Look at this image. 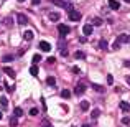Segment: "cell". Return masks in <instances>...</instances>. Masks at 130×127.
Here are the masks:
<instances>
[{
  "label": "cell",
  "instance_id": "cell-10",
  "mask_svg": "<svg viewBox=\"0 0 130 127\" xmlns=\"http://www.w3.org/2000/svg\"><path fill=\"white\" fill-rule=\"evenodd\" d=\"M109 7H110L112 10H119L120 8V3H119L117 0H109Z\"/></svg>",
  "mask_w": 130,
  "mask_h": 127
},
{
  "label": "cell",
  "instance_id": "cell-23",
  "mask_svg": "<svg viewBox=\"0 0 130 127\" xmlns=\"http://www.w3.org/2000/svg\"><path fill=\"white\" fill-rule=\"evenodd\" d=\"M91 116H92V119H97L99 116H101V111H99V109H94V111L91 112Z\"/></svg>",
  "mask_w": 130,
  "mask_h": 127
},
{
  "label": "cell",
  "instance_id": "cell-2",
  "mask_svg": "<svg viewBox=\"0 0 130 127\" xmlns=\"http://www.w3.org/2000/svg\"><path fill=\"white\" fill-rule=\"evenodd\" d=\"M68 17H69L71 22H79L81 20V12L79 10H71V12H68Z\"/></svg>",
  "mask_w": 130,
  "mask_h": 127
},
{
  "label": "cell",
  "instance_id": "cell-34",
  "mask_svg": "<svg viewBox=\"0 0 130 127\" xmlns=\"http://www.w3.org/2000/svg\"><path fill=\"white\" fill-rule=\"evenodd\" d=\"M54 61H56V60H54V56H51V58H48V63H50V64H54Z\"/></svg>",
  "mask_w": 130,
  "mask_h": 127
},
{
  "label": "cell",
  "instance_id": "cell-13",
  "mask_svg": "<svg viewBox=\"0 0 130 127\" xmlns=\"http://www.w3.org/2000/svg\"><path fill=\"white\" fill-rule=\"evenodd\" d=\"M61 97L63 99H69L71 97V91L69 89H63V91H61Z\"/></svg>",
  "mask_w": 130,
  "mask_h": 127
},
{
  "label": "cell",
  "instance_id": "cell-8",
  "mask_svg": "<svg viewBox=\"0 0 130 127\" xmlns=\"http://www.w3.org/2000/svg\"><path fill=\"white\" fill-rule=\"evenodd\" d=\"M23 40H26V41H31L33 40V32L31 30H26V32H23Z\"/></svg>",
  "mask_w": 130,
  "mask_h": 127
},
{
  "label": "cell",
  "instance_id": "cell-1",
  "mask_svg": "<svg viewBox=\"0 0 130 127\" xmlns=\"http://www.w3.org/2000/svg\"><path fill=\"white\" fill-rule=\"evenodd\" d=\"M51 3H53V5L61 7V8H64V10H68V12L74 10V8H73V5H71V3H66L64 0H51Z\"/></svg>",
  "mask_w": 130,
  "mask_h": 127
},
{
  "label": "cell",
  "instance_id": "cell-6",
  "mask_svg": "<svg viewBox=\"0 0 130 127\" xmlns=\"http://www.w3.org/2000/svg\"><path fill=\"white\" fill-rule=\"evenodd\" d=\"M38 48H40L41 51H44V53L51 51V45L48 43V41H40V43H38Z\"/></svg>",
  "mask_w": 130,
  "mask_h": 127
},
{
  "label": "cell",
  "instance_id": "cell-25",
  "mask_svg": "<svg viewBox=\"0 0 130 127\" xmlns=\"http://www.w3.org/2000/svg\"><path fill=\"white\" fill-rule=\"evenodd\" d=\"M10 125H12V127H18V119L12 117V119H10Z\"/></svg>",
  "mask_w": 130,
  "mask_h": 127
},
{
  "label": "cell",
  "instance_id": "cell-24",
  "mask_svg": "<svg viewBox=\"0 0 130 127\" xmlns=\"http://www.w3.org/2000/svg\"><path fill=\"white\" fill-rule=\"evenodd\" d=\"M92 88H94L97 92H104L105 91V88H102V86H99V84H92Z\"/></svg>",
  "mask_w": 130,
  "mask_h": 127
},
{
  "label": "cell",
  "instance_id": "cell-22",
  "mask_svg": "<svg viewBox=\"0 0 130 127\" xmlns=\"http://www.w3.org/2000/svg\"><path fill=\"white\" fill-rule=\"evenodd\" d=\"M41 60H43V58H41V54H35V56H33V64H38Z\"/></svg>",
  "mask_w": 130,
  "mask_h": 127
},
{
  "label": "cell",
  "instance_id": "cell-28",
  "mask_svg": "<svg viewBox=\"0 0 130 127\" xmlns=\"http://www.w3.org/2000/svg\"><path fill=\"white\" fill-rule=\"evenodd\" d=\"M38 109H36V107H31V109H30V116H38Z\"/></svg>",
  "mask_w": 130,
  "mask_h": 127
},
{
  "label": "cell",
  "instance_id": "cell-33",
  "mask_svg": "<svg viewBox=\"0 0 130 127\" xmlns=\"http://www.w3.org/2000/svg\"><path fill=\"white\" fill-rule=\"evenodd\" d=\"M5 89H7V92H13V88L10 84H5Z\"/></svg>",
  "mask_w": 130,
  "mask_h": 127
},
{
  "label": "cell",
  "instance_id": "cell-40",
  "mask_svg": "<svg viewBox=\"0 0 130 127\" xmlns=\"http://www.w3.org/2000/svg\"><path fill=\"white\" fill-rule=\"evenodd\" d=\"M127 41H128V43H130V36H128V38H127Z\"/></svg>",
  "mask_w": 130,
  "mask_h": 127
},
{
  "label": "cell",
  "instance_id": "cell-37",
  "mask_svg": "<svg viewBox=\"0 0 130 127\" xmlns=\"http://www.w3.org/2000/svg\"><path fill=\"white\" fill-rule=\"evenodd\" d=\"M83 127H92V125H89V124H83Z\"/></svg>",
  "mask_w": 130,
  "mask_h": 127
},
{
  "label": "cell",
  "instance_id": "cell-4",
  "mask_svg": "<svg viewBox=\"0 0 130 127\" xmlns=\"http://www.w3.org/2000/svg\"><path fill=\"white\" fill-rule=\"evenodd\" d=\"M84 92H86V84L77 83L76 88H74V94H76V96H81V94H84Z\"/></svg>",
  "mask_w": 130,
  "mask_h": 127
},
{
  "label": "cell",
  "instance_id": "cell-36",
  "mask_svg": "<svg viewBox=\"0 0 130 127\" xmlns=\"http://www.w3.org/2000/svg\"><path fill=\"white\" fill-rule=\"evenodd\" d=\"M61 54H63V56H68V50H61Z\"/></svg>",
  "mask_w": 130,
  "mask_h": 127
},
{
  "label": "cell",
  "instance_id": "cell-32",
  "mask_svg": "<svg viewBox=\"0 0 130 127\" xmlns=\"http://www.w3.org/2000/svg\"><path fill=\"white\" fill-rule=\"evenodd\" d=\"M73 73H74V74H79V73H81V69H79L77 66H73Z\"/></svg>",
  "mask_w": 130,
  "mask_h": 127
},
{
  "label": "cell",
  "instance_id": "cell-27",
  "mask_svg": "<svg viewBox=\"0 0 130 127\" xmlns=\"http://www.w3.org/2000/svg\"><path fill=\"white\" fill-rule=\"evenodd\" d=\"M127 38H128V36L127 35H120V36H119V41H120V43H125V41H127Z\"/></svg>",
  "mask_w": 130,
  "mask_h": 127
},
{
  "label": "cell",
  "instance_id": "cell-5",
  "mask_svg": "<svg viewBox=\"0 0 130 127\" xmlns=\"http://www.w3.org/2000/svg\"><path fill=\"white\" fill-rule=\"evenodd\" d=\"M83 33H84V36H91L92 33H94V26H92L91 23L84 25V26H83Z\"/></svg>",
  "mask_w": 130,
  "mask_h": 127
},
{
  "label": "cell",
  "instance_id": "cell-11",
  "mask_svg": "<svg viewBox=\"0 0 130 127\" xmlns=\"http://www.w3.org/2000/svg\"><path fill=\"white\" fill-rule=\"evenodd\" d=\"M3 73H7V76H8V78H15V71H13L12 68H8V66L3 68Z\"/></svg>",
  "mask_w": 130,
  "mask_h": 127
},
{
  "label": "cell",
  "instance_id": "cell-26",
  "mask_svg": "<svg viewBox=\"0 0 130 127\" xmlns=\"http://www.w3.org/2000/svg\"><path fill=\"white\" fill-rule=\"evenodd\" d=\"M3 61H5V63H10V61H13V56L12 54H5V56H3Z\"/></svg>",
  "mask_w": 130,
  "mask_h": 127
},
{
  "label": "cell",
  "instance_id": "cell-43",
  "mask_svg": "<svg viewBox=\"0 0 130 127\" xmlns=\"http://www.w3.org/2000/svg\"><path fill=\"white\" fill-rule=\"evenodd\" d=\"M0 119H2V112H0Z\"/></svg>",
  "mask_w": 130,
  "mask_h": 127
},
{
  "label": "cell",
  "instance_id": "cell-39",
  "mask_svg": "<svg viewBox=\"0 0 130 127\" xmlns=\"http://www.w3.org/2000/svg\"><path fill=\"white\" fill-rule=\"evenodd\" d=\"M43 127H53V125H48V124H44V125H43Z\"/></svg>",
  "mask_w": 130,
  "mask_h": 127
},
{
  "label": "cell",
  "instance_id": "cell-38",
  "mask_svg": "<svg viewBox=\"0 0 130 127\" xmlns=\"http://www.w3.org/2000/svg\"><path fill=\"white\" fill-rule=\"evenodd\" d=\"M127 83H128V84H130V76H127Z\"/></svg>",
  "mask_w": 130,
  "mask_h": 127
},
{
  "label": "cell",
  "instance_id": "cell-18",
  "mask_svg": "<svg viewBox=\"0 0 130 127\" xmlns=\"http://www.w3.org/2000/svg\"><path fill=\"white\" fill-rule=\"evenodd\" d=\"M30 74H31V76H38V66H36V64H33V66L30 68Z\"/></svg>",
  "mask_w": 130,
  "mask_h": 127
},
{
  "label": "cell",
  "instance_id": "cell-9",
  "mask_svg": "<svg viewBox=\"0 0 130 127\" xmlns=\"http://www.w3.org/2000/svg\"><path fill=\"white\" fill-rule=\"evenodd\" d=\"M119 107H120L124 112H128L130 111V104H128V102H125V101H120V102H119Z\"/></svg>",
  "mask_w": 130,
  "mask_h": 127
},
{
  "label": "cell",
  "instance_id": "cell-30",
  "mask_svg": "<svg viewBox=\"0 0 130 127\" xmlns=\"http://www.w3.org/2000/svg\"><path fill=\"white\" fill-rule=\"evenodd\" d=\"M122 124H124V125L130 124V117H127V116H125V117H122Z\"/></svg>",
  "mask_w": 130,
  "mask_h": 127
},
{
  "label": "cell",
  "instance_id": "cell-16",
  "mask_svg": "<svg viewBox=\"0 0 130 127\" xmlns=\"http://www.w3.org/2000/svg\"><path fill=\"white\" fill-rule=\"evenodd\" d=\"M13 116H15V117H22V116H23L22 107H15V109H13Z\"/></svg>",
  "mask_w": 130,
  "mask_h": 127
},
{
  "label": "cell",
  "instance_id": "cell-20",
  "mask_svg": "<svg viewBox=\"0 0 130 127\" xmlns=\"http://www.w3.org/2000/svg\"><path fill=\"white\" fill-rule=\"evenodd\" d=\"M50 20H51V22H58V20H59V13H56V12L50 13Z\"/></svg>",
  "mask_w": 130,
  "mask_h": 127
},
{
  "label": "cell",
  "instance_id": "cell-14",
  "mask_svg": "<svg viewBox=\"0 0 130 127\" xmlns=\"http://www.w3.org/2000/svg\"><path fill=\"white\" fill-rule=\"evenodd\" d=\"M46 83H48V86L54 88V84H56V79H54V76H48V78H46Z\"/></svg>",
  "mask_w": 130,
  "mask_h": 127
},
{
  "label": "cell",
  "instance_id": "cell-41",
  "mask_svg": "<svg viewBox=\"0 0 130 127\" xmlns=\"http://www.w3.org/2000/svg\"><path fill=\"white\" fill-rule=\"evenodd\" d=\"M18 2H20V3H22V2H25V0H18Z\"/></svg>",
  "mask_w": 130,
  "mask_h": 127
},
{
  "label": "cell",
  "instance_id": "cell-17",
  "mask_svg": "<svg viewBox=\"0 0 130 127\" xmlns=\"http://www.w3.org/2000/svg\"><path fill=\"white\" fill-rule=\"evenodd\" d=\"M0 106H2V109H7L8 107V101H7V97H0Z\"/></svg>",
  "mask_w": 130,
  "mask_h": 127
},
{
  "label": "cell",
  "instance_id": "cell-21",
  "mask_svg": "<svg viewBox=\"0 0 130 127\" xmlns=\"http://www.w3.org/2000/svg\"><path fill=\"white\" fill-rule=\"evenodd\" d=\"M81 111H89V102L87 101H83V102H81Z\"/></svg>",
  "mask_w": 130,
  "mask_h": 127
},
{
  "label": "cell",
  "instance_id": "cell-12",
  "mask_svg": "<svg viewBox=\"0 0 130 127\" xmlns=\"http://www.w3.org/2000/svg\"><path fill=\"white\" fill-rule=\"evenodd\" d=\"M91 25H92V26H101V25H102V18H101V17H95V18H92Z\"/></svg>",
  "mask_w": 130,
  "mask_h": 127
},
{
  "label": "cell",
  "instance_id": "cell-31",
  "mask_svg": "<svg viewBox=\"0 0 130 127\" xmlns=\"http://www.w3.org/2000/svg\"><path fill=\"white\" fill-rule=\"evenodd\" d=\"M120 46H122V43L119 41V40H115V43H114V46H112V48H114V50H119Z\"/></svg>",
  "mask_w": 130,
  "mask_h": 127
},
{
  "label": "cell",
  "instance_id": "cell-15",
  "mask_svg": "<svg viewBox=\"0 0 130 127\" xmlns=\"http://www.w3.org/2000/svg\"><path fill=\"white\" fill-rule=\"evenodd\" d=\"M74 58H76V60H84V58H86V54H84V51H79V50H77L76 53H74Z\"/></svg>",
  "mask_w": 130,
  "mask_h": 127
},
{
  "label": "cell",
  "instance_id": "cell-7",
  "mask_svg": "<svg viewBox=\"0 0 130 127\" xmlns=\"http://www.w3.org/2000/svg\"><path fill=\"white\" fill-rule=\"evenodd\" d=\"M17 20H18L20 25H26V23H28V17H26L25 13H18V15H17Z\"/></svg>",
  "mask_w": 130,
  "mask_h": 127
},
{
  "label": "cell",
  "instance_id": "cell-35",
  "mask_svg": "<svg viewBox=\"0 0 130 127\" xmlns=\"http://www.w3.org/2000/svg\"><path fill=\"white\" fill-rule=\"evenodd\" d=\"M40 2H41V0H31V5H38Z\"/></svg>",
  "mask_w": 130,
  "mask_h": 127
},
{
  "label": "cell",
  "instance_id": "cell-3",
  "mask_svg": "<svg viewBox=\"0 0 130 127\" xmlns=\"http://www.w3.org/2000/svg\"><path fill=\"white\" fill-rule=\"evenodd\" d=\"M58 32H59V36H61V38H64V36H66L71 30H69V26H66L64 23H59V25H58Z\"/></svg>",
  "mask_w": 130,
  "mask_h": 127
},
{
  "label": "cell",
  "instance_id": "cell-19",
  "mask_svg": "<svg viewBox=\"0 0 130 127\" xmlns=\"http://www.w3.org/2000/svg\"><path fill=\"white\" fill-rule=\"evenodd\" d=\"M99 48H101V50H107V48H109V45H107V41H105L104 38L99 41Z\"/></svg>",
  "mask_w": 130,
  "mask_h": 127
},
{
  "label": "cell",
  "instance_id": "cell-42",
  "mask_svg": "<svg viewBox=\"0 0 130 127\" xmlns=\"http://www.w3.org/2000/svg\"><path fill=\"white\" fill-rule=\"evenodd\" d=\"M124 2H128V3H130V0H124Z\"/></svg>",
  "mask_w": 130,
  "mask_h": 127
},
{
  "label": "cell",
  "instance_id": "cell-29",
  "mask_svg": "<svg viewBox=\"0 0 130 127\" xmlns=\"http://www.w3.org/2000/svg\"><path fill=\"white\" fill-rule=\"evenodd\" d=\"M107 84H114V76L112 74H107Z\"/></svg>",
  "mask_w": 130,
  "mask_h": 127
}]
</instances>
